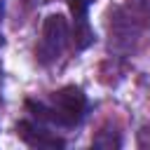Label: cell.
<instances>
[{"mask_svg":"<svg viewBox=\"0 0 150 150\" xmlns=\"http://www.w3.org/2000/svg\"><path fill=\"white\" fill-rule=\"evenodd\" d=\"M87 110V98L80 87H63L54 94L52 108H49V120L61 124V127H75L82 122Z\"/></svg>","mask_w":150,"mask_h":150,"instance_id":"1","label":"cell"},{"mask_svg":"<svg viewBox=\"0 0 150 150\" xmlns=\"http://www.w3.org/2000/svg\"><path fill=\"white\" fill-rule=\"evenodd\" d=\"M94 0H68L70 5V12L75 14V19H87V9Z\"/></svg>","mask_w":150,"mask_h":150,"instance_id":"4","label":"cell"},{"mask_svg":"<svg viewBox=\"0 0 150 150\" xmlns=\"http://www.w3.org/2000/svg\"><path fill=\"white\" fill-rule=\"evenodd\" d=\"M16 134H19L28 145H33V148H63V141H61V138L52 136L49 131L35 127V124H30V122H19Z\"/></svg>","mask_w":150,"mask_h":150,"instance_id":"3","label":"cell"},{"mask_svg":"<svg viewBox=\"0 0 150 150\" xmlns=\"http://www.w3.org/2000/svg\"><path fill=\"white\" fill-rule=\"evenodd\" d=\"M68 38V26L63 21L61 14H52L45 19L42 23V47H40V56L42 61L56 59L63 49V42Z\"/></svg>","mask_w":150,"mask_h":150,"instance_id":"2","label":"cell"}]
</instances>
